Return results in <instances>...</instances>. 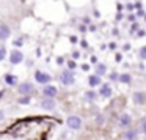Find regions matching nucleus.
<instances>
[{
  "label": "nucleus",
  "mask_w": 146,
  "mask_h": 140,
  "mask_svg": "<svg viewBox=\"0 0 146 140\" xmlns=\"http://www.w3.org/2000/svg\"><path fill=\"white\" fill-rule=\"evenodd\" d=\"M60 80H61V83H63V85H71V83H74V76H72V73H71L69 69L63 71V73L60 74Z\"/></svg>",
  "instance_id": "obj_1"
},
{
  "label": "nucleus",
  "mask_w": 146,
  "mask_h": 140,
  "mask_svg": "<svg viewBox=\"0 0 146 140\" xmlns=\"http://www.w3.org/2000/svg\"><path fill=\"white\" fill-rule=\"evenodd\" d=\"M35 80L39 82V83H47V82H50V76L46 74V73H42V71H36L35 73Z\"/></svg>",
  "instance_id": "obj_2"
},
{
  "label": "nucleus",
  "mask_w": 146,
  "mask_h": 140,
  "mask_svg": "<svg viewBox=\"0 0 146 140\" xmlns=\"http://www.w3.org/2000/svg\"><path fill=\"white\" fill-rule=\"evenodd\" d=\"M66 123L71 129H80V126H82V121H80L79 117H69Z\"/></svg>",
  "instance_id": "obj_3"
},
{
  "label": "nucleus",
  "mask_w": 146,
  "mask_h": 140,
  "mask_svg": "<svg viewBox=\"0 0 146 140\" xmlns=\"http://www.w3.org/2000/svg\"><path fill=\"white\" fill-rule=\"evenodd\" d=\"M33 91V83L30 82H24L19 85V93L21 95H30V93Z\"/></svg>",
  "instance_id": "obj_4"
},
{
  "label": "nucleus",
  "mask_w": 146,
  "mask_h": 140,
  "mask_svg": "<svg viewBox=\"0 0 146 140\" xmlns=\"http://www.w3.org/2000/svg\"><path fill=\"white\" fill-rule=\"evenodd\" d=\"M24 60V55L21 54L19 51H13L11 52V55H10V61L13 65H17V63H21V61Z\"/></svg>",
  "instance_id": "obj_5"
},
{
  "label": "nucleus",
  "mask_w": 146,
  "mask_h": 140,
  "mask_svg": "<svg viewBox=\"0 0 146 140\" xmlns=\"http://www.w3.org/2000/svg\"><path fill=\"white\" fill-rule=\"evenodd\" d=\"M41 107L46 109V110H54L55 109V101L50 98H46L44 101H41Z\"/></svg>",
  "instance_id": "obj_6"
},
{
  "label": "nucleus",
  "mask_w": 146,
  "mask_h": 140,
  "mask_svg": "<svg viewBox=\"0 0 146 140\" xmlns=\"http://www.w3.org/2000/svg\"><path fill=\"white\" fill-rule=\"evenodd\" d=\"M42 93L46 95V98H54V96H57L58 90L55 88V87H52V85H47V87H44V91Z\"/></svg>",
  "instance_id": "obj_7"
},
{
  "label": "nucleus",
  "mask_w": 146,
  "mask_h": 140,
  "mask_svg": "<svg viewBox=\"0 0 146 140\" xmlns=\"http://www.w3.org/2000/svg\"><path fill=\"white\" fill-rule=\"evenodd\" d=\"M11 35V30L8 25H0V39H7Z\"/></svg>",
  "instance_id": "obj_8"
},
{
  "label": "nucleus",
  "mask_w": 146,
  "mask_h": 140,
  "mask_svg": "<svg viewBox=\"0 0 146 140\" xmlns=\"http://www.w3.org/2000/svg\"><path fill=\"white\" fill-rule=\"evenodd\" d=\"M130 121H132V120H130V117L127 113H124V115H121V117H119V126L126 127V126H129V124H130Z\"/></svg>",
  "instance_id": "obj_9"
},
{
  "label": "nucleus",
  "mask_w": 146,
  "mask_h": 140,
  "mask_svg": "<svg viewBox=\"0 0 146 140\" xmlns=\"http://www.w3.org/2000/svg\"><path fill=\"white\" fill-rule=\"evenodd\" d=\"M133 102H137V104H143V102H145V93L143 91L133 93Z\"/></svg>",
  "instance_id": "obj_10"
},
{
  "label": "nucleus",
  "mask_w": 146,
  "mask_h": 140,
  "mask_svg": "<svg viewBox=\"0 0 146 140\" xmlns=\"http://www.w3.org/2000/svg\"><path fill=\"white\" fill-rule=\"evenodd\" d=\"M101 95L104 96V98H108V96L111 95V88L108 87V83H104V85H102V88H101Z\"/></svg>",
  "instance_id": "obj_11"
},
{
  "label": "nucleus",
  "mask_w": 146,
  "mask_h": 140,
  "mask_svg": "<svg viewBox=\"0 0 146 140\" xmlns=\"http://www.w3.org/2000/svg\"><path fill=\"white\" fill-rule=\"evenodd\" d=\"M88 83L91 87H96V85H99L101 83V77H98V76H90V79H88Z\"/></svg>",
  "instance_id": "obj_12"
},
{
  "label": "nucleus",
  "mask_w": 146,
  "mask_h": 140,
  "mask_svg": "<svg viewBox=\"0 0 146 140\" xmlns=\"http://www.w3.org/2000/svg\"><path fill=\"white\" fill-rule=\"evenodd\" d=\"M5 82H7L8 85H14V83H16V77L11 76V74H7V76H5Z\"/></svg>",
  "instance_id": "obj_13"
},
{
  "label": "nucleus",
  "mask_w": 146,
  "mask_h": 140,
  "mask_svg": "<svg viewBox=\"0 0 146 140\" xmlns=\"http://www.w3.org/2000/svg\"><path fill=\"white\" fill-rule=\"evenodd\" d=\"M104 73H105V66H104V65H98V66H96V74H94V76L101 77Z\"/></svg>",
  "instance_id": "obj_14"
},
{
  "label": "nucleus",
  "mask_w": 146,
  "mask_h": 140,
  "mask_svg": "<svg viewBox=\"0 0 146 140\" xmlns=\"http://www.w3.org/2000/svg\"><path fill=\"white\" fill-rule=\"evenodd\" d=\"M118 80L123 82V83H129L130 82V76H129V74H121V76L118 77Z\"/></svg>",
  "instance_id": "obj_15"
},
{
  "label": "nucleus",
  "mask_w": 146,
  "mask_h": 140,
  "mask_svg": "<svg viewBox=\"0 0 146 140\" xmlns=\"http://www.w3.org/2000/svg\"><path fill=\"white\" fill-rule=\"evenodd\" d=\"M126 139L127 140H137V132L135 131H129V132L126 134Z\"/></svg>",
  "instance_id": "obj_16"
},
{
  "label": "nucleus",
  "mask_w": 146,
  "mask_h": 140,
  "mask_svg": "<svg viewBox=\"0 0 146 140\" xmlns=\"http://www.w3.org/2000/svg\"><path fill=\"white\" fill-rule=\"evenodd\" d=\"M140 58H141V60H145V58H146V47L140 49Z\"/></svg>",
  "instance_id": "obj_17"
},
{
  "label": "nucleus",
  "mask_w": 146,
  "mask_h": 140,
  "mask_svg": "<svg viewBox=\"0 0 146 140\" xmlns=\"http://www.w3.org/2000/svg\"><path fill=\"white\" fill-rule=\"evenodd\" d=\"M5 55H7V51H5V47H0V61L5 58Z\"/></svg>",
  "instance_id": "obj_18"
},
{
  "label": "nucleus",
  "mask_w": 146,
  "mask_h": 140,
  "mask_svg": "<svg viewBox=\"0 0 146 140\" xmlns=\"http://www.w3.org/2000/svg\"><path fill=\"white\" fill-rule=\"evenodd\" d=\"M96 98V93L94 91H88L86 93V99H94Z\"/></svg>",
  "instance_id": "obj_19"
},
{
  "label": "nucleus",
  "mask_w": 146,
  "mask_h": 140,
  "mask_svg": "<svg viewBox=\"0 0 146 140\" xmlns=\"http://www.w3.org/2000/svg\"><path fill=\"white\" fill-rule=\"evenodd\" d=\"M138 132H145V120L140 121V129H138Z\"/></svg>",
  "instance_id": "obj_20"
},
{
  "label": "nucleus",
  "mask_w": 146,
  "mask_h": 140,
  "mask_svg": "<svg viewBox=\"0 0 146 140\" xmlns=\"http://www.w3.org/2000/svg\"><path fill=\"white\" fill-rule=\"evenodd\" d=\"M19 102H21V104H29V102H30V98H22Z\"/></svg>",
  "instance_id": "obj_21"
},
{
  "label": "nucleus",
  "mask_w": 146,
  "mask_h": 140,
  "mask_svg": "<svg viewBox=\"0 0 146 140\" xmlns=\"http://www.w3.org/2000/svg\"><path fill=\"white\" fill-rule=\"evenodd\" d=\"M14 44H16V46H22V38H17L16 41H14Z\"/></svg>",
  "instance_id": "obj_22"
},
{
  "label": "nucleus",
  "mask_w": 146,
  "mask_h": 140,
  "mask_svg": "<svg viewBox=\"0 0 146 140\" xmlns=\"http://www.w3.org/2000/svg\"><path fill=\"white\" fill-rule=\"evenodd\" d=\"M69 68H71V69H72V68H76V63H74V61H69Z\"/></svg>",
  "instance_id": "obj_23"
},
{
  "label": "nucleus",
  "mask_w": 146,
  "mask_h": 140,
  "mask_svg": "<svg viewBox=\"0 0 146 140\" xmlns=\"http://www.w3.org/2000/svg\"><path fill=\"white\" fill-rule=\"evenodd\" d=\"M72 57H74V58H79V57H80V55H79V52H74V54H72Z\"/></svg>",
  "instance_id": "obj_24"
},
{
  "label": "nucleus",
  "mask_w": 146,
  "mask_h": 140,
  "mask_svg": "<svg viewBox=\"0 0 146 140\" xmlns=\"http://www.w3.org/2000/svg\"><path fill=\"white\" fill-rule=\"evenodd\" d=\"M82 68H83V71H88V69H90V66H88V65H83Z\"/></svg>",
  "instance_id": "obj_25"
},
{
  "label": "nucleus",
  "mask_w": 146,
  "mask_h": 140,
  "mask_svg": "<svg viewBox=\"0 0 146 140\" xmlns=\"http://www.w3.org/2000/svg\"><path fill=\"white\" fill-rule=\"evenodd\" d=\"M2 120H3V112L0 110V121H2Z\"/></svg>",
  "instance_id": "obj_26"
}]
</instances>
